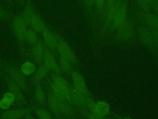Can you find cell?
Listing matches in <instances>:
<instances>
[{"instance_id":"cell-6","label":"cell","mask_w":158,"mask_h":119,"mask_svg":"<svg viewBox=\"0 0 158 119\" xmlns=\"http://www.w3.org/2000/svg\"><path fill=\"white\" fill-rule=\"evenodd\" d=\"M51 78L52 81V82L53 83L55 87L65 98L67 91L70 87V86L69 85L67 82L59 74L55 73L51 76Z\"/></svg>"},{"instance_id":"cell-11","label":"cell","mask_w":158,"mask_h":119,"mask_svg":"<svg viewBox=\"0 0 158 119\" xmlns=\"http://www.w3.org/2000/svg\"><path fill=\"white\" fill-rule=\"evenodd\" d=\"M7 79V84L9 92L14 95L15 100L19 102H24L25 99L22 94L21 88L10 78L8 77Z\"/></svg>"},{"instance_id":"cell-33","label":"cell","mask_w":158,"mask_h":119,"mask_svg":"<svg viewBox=\"0 0 158 119\" xmlns=\"http://www.w3.org/2000/svg\"><path fill=\"white\" fill-rule=\"evenodd\" d=\"M119 0H107L106 6V11H107L109 8L115 5Z\"/></svg>"},{"instance_id":"cell-4","label":"cell","mask_w":158,"mask_h":119,"mask_svg":"<svg viewBox=\"0 0 158 119\" xmlns=\"http://www.w3.org/2000/svg\"><path fill=\"white\" fill-rule=\"evenodd\" d=\"M43 63L48 67L50 70H52L55 74H60L61 73L62 71L60 69L59 65L57 64L51 50L46 46H44V50Z\"/></svg>"},{"instance_id":"cell-16","label":"cell","mask_w":158,"mask_h":119,"mask_svg":"<svg viewBox=\"0 0 158 119\" xmlns=\"http://www.w3.org/2000/svg\"><path fill=\"white\" fill-rule=\"evenodd\" d=\"M55 96L56 97L58 102L60 112L66 115L71 114L72 113V108H71L70 105L69 104V102L66 100V99L62 95H55Z\"/></svg>"},{"instance_id":"cell-31","label":"cell","mask_w":158,"mask_h":119,"mask_svg":"<svg viewBox=\"0 0 158 119\" xmlns=\"http://www.w3.org/2000/svg\"><path fill=\"white\" fill-rule=\"evenodd\" d=\"M86 117L88 119H105L104 117H101L92 112H86Z\"/></svg>"},{"instance_id":"cell-21","label":"cell","mask_w":158,"mask_h":119,"mask_svg":"<svg viewBox=\"0 0 158 119\" xmlns=\"http://www.w3.org/2000/svg\"><path fill=\"white\" fill-rule=\"evenodd\" d=\"M21 73L25 76H30L36 71V67L35 64L29 61L23 62L20 68Z\"/></svg>"},{"instance_id":"cell-24","label":"cell","mask_w":158,"mask_h":119,"mask_svg":"<svg viewBox=\"0 0 158 119\" xmlns=\"http://www.w3.org/2000/svg\"><path fill=\"white\" fill-rule=\"evenodd\" d=\"M59 67L61 71L69 73L72 69L71 63L65 58L60 56L59 58Z\"/></svg>"},{"instance_id":"cell-32","label":"cell","mask_w":158,"mask_h":119,"mask_svg":"<svg viewBox=\"0 0 158 119\" xmlns=\"http://www.w3.org/2000/svg\"><path fill=\"white\" fill-rule=\"evenodd\" d=\"M3 97L12 102L14 103V102L15 100V97L14 95L10 92H6L4 95H3Z\"/></svg>"},{"instance_id":"cell-3","label":"cell","mask_w":158,"mask_h":119,"mask_svg":"<svg viewBox=\"0 0 158 119\" xmlns=\"http://www.w3.org/2000/svg\"><path fill=\"white\" fill-rule=\"evenodd\" d=\"M31 111L32 108L31 107L6 110L1 113L0 117L2 119H20L26 115L30 113Z\"/></svg>"},{"instance_id":"cell-37","label":"cell","mask_w":158,"mask_h":119,"mask_svg":"<svg viewBox=\"0 0 158 119\" xmlns=\"http://www.w3.org/2000/svg\"><path fill=\"white\" fill-rule=\"evenodd\" d=\"M153 6L154 11L158 14V0H154L153 4L152 5Z\"/></svg>"},{"instance_id":"cell-5","label":"cell","mask_w":158,"mask_h":119,"mask_svg":"<svg viewBox=\"0 0 158 119\" xmlns=\"http://www.w3.org/2000/svg\"><path fill=\"white\" fill-rule=\"evenodd\" d=\"M127 8L125 3L122 2L115 19L110 25V30H116L127 21Z\"/></svg>"},{"instance_id":"cell-38","label":"cell","mask_w":158,"mask_h":119,"mask_svg":"<svg viewBox=\"0 0 158 119\" xmlns=\"http://www.w3.org/2000/svg\"><path fill=\"white\" fill-rule=\"evenodd\" d=\"M25 119H35L31 114L28 113L25 116Z\"/></svg>"},{"instance_id":"cell-15","label":"cell","mask_w":158,"mask_h":119,"mask_svg":"<svg viewBox=\"0 0 158 119\" xmlns=\"http://www.w3.org/2000/svg\"><path fill=\"white\" fill-rule=\"evenodd\" d=\"M110 107L109 104L104 101H98L95 103L92 113H96L101 117H104L109 114Z\"/></svg>"},{"instance_id":"cell-25","label":"cell","mask_w":158,"mask_h":119,"mask_svg":"<svg viewBox=\"0 0 158 119\" xmlns=\"http://www.w3.org/2000/svg\"><path fill=\"white\" fill-rule=\"evenodd\" d=\"M65 99H66V100L71 104H74V105H78V99L77 97L73 90V87H69L67 93L65 95Z\"/></svg>"},{"instance_id":"cell-14","label":"cell","mask_w":158,"mask_h":119,"mask_svg":"<svg viewBox=\"0 0 158 119\" xmlns=\"http://www.w3.org/2000/svg\"><path fill=\"white\" fill-rule=\"evenodd\" d=\"M72 77L74 87L81 91H88L84 78L80 73L77 71H73Z\"/></svg>"},{"instance_id":"cell-36","label":"cell","mask_w":158,"mask_h":119,"mask_svg":"<svg viewBox=\"0 0 158 119\" xmlns=\"http://www.w3.org/2000/svg\"><path fill=\"white\" fill-rule=\"evenodd\" d=\"M84 2L87 7H92L95 4V0H84Z\"/></svg>"},{"instance_id":"cell-19","label":"cell","mask_w":158,"mask_h":119,"mask_svg":"<svg viewBox=\"0 0 158 119\" xmlns=\"http://www.w3.org/2000/svg\"><path fill=\"white\" fill-rule=\"evenodd\" d=\"M35 99L36 102L40 104H44L46 100V94L43 90L41 82L36 84L35 90Z\"/></svg>"},{"instance_id":"cell-2","label":"cell","mask_w":158,"mask_h":119,"mask_svg":"<svg viewBox=\"0 0 158 119\" xmlns=\"http://www.w3.org/2000/svg\"><path fill=\"white\" fill-rule=\"evenodd\" d=\"M57 45L56 49L60 56L67 58L71 63H76L77 58L70 46L65 41L62 40L59 37H57Z\"/></svg>"},{"instance_id":"cell-29","label":"cell","mask_w":158,"mask_h":119,"mask_svg":"<svg viewBox=\"0 0 158 119\" xmlns=\"http://www.w3.org/2000/svg\"><path fill=\"white\" fill-rule=\"evenodd\" d=\"M13 104V102L4 99V97L0 100V108L3 110H8Z\"/></svg>"},{"instance_id":"cell-9","label":"cell","mask_w":158,"mask_h":119,"mask_svg":"<svg viewBox=\"0 0 158 119\" xmlns=\"http://www.w3.org/2000/svg\"><path fill=\"white\" fill-rule=\"evenodd\" d=\"M45 45L41 42L38 41L36 44L32 45L31 55L33 60L38 64L43 62V54Z\"/></svg>"},{"instance_id":"cell-10","label":"cell","mask_w":158,"mask_h":119,"mask_svg":"<svg viewBox=\"0 0 158 119\" xmlns=\"http://www.w3.org/2000/svg\"><path fill=\"white\" fill-rule=\"evenodd\" d=\"M121 4L122 2L119 0L115 5L112 6L106 11L105 23L104 25V30H106L107 29V27L111 25L112 22H113L114 19H115L116 15L118 12Z\"/></svg>"},{"instance_id":"cell-20","label":"cell","mask_w":158,"mask_h":119,"mask_svg":"<svg viewBox=\"0 0 158 119\" xmlns=\"http://www.w3.org/2000/svg\"><path fill=\"white\" fill-rule=\"evenodd\" d=\"M46 99L48 100L49 107L53 112L57 113L60 112L57 98L54 93L52 92V90H50L48 92L46 95Z\"/></svg>"},{"instance_id":"cell-39","label":"cell","mask_w":158,"mask_h":119,"mask_svg":"<svg viewBox=\"0 0 158 119\" xmlns=\"http://www.w3.org/2000/svg\"><path fill=\"white\" fill-rule=\"evenodd\" d=\"M146 1H148V2L151 6H152V5L153 4L154 1V0H146Z\"/></svg>"},{"instance_id":"cell-22","label":"cell","mask_w":158,"mask_h":119,"mask_svg":"<svg viewBox=\"0 0 158 119\" xmlns=\"http://www.w3.org/2000/svg\"><path fill=\"white\" fill-rule=\"evenodd\" d=\"M34 14L33 9L31 6L30 4H28L24 8L22 13L20 15V17L23 20V21L26 23V24L28 26L30 24V21L31 18Z\"/></svg>"},{"instance_id":"cell-27","label":"cell","mask_w":158,"mask_h":119,"mask_svg":"<svg viewBox=\"0 0 158 119\" xmlns=\"http://www.w3.org/2000/svg\"><path fill=\"white\" fill-rule=\"evenodd\" d=\"M35 112L40 119H52L49 112L44 108H35Z\"/></svg>"},{"instance_id":"cell-23","label":"cell","mask_w":158,"mask_h":119,"mask_svg":"<svg viewBox=\"0 0 158 119\" xmlns=\"http://www.w3.org/2000/svg\"><path fill=\"white\" fill-rule=\"evenodd\" d=\"M25 40L31 45L36 44L39 41L37 33L31 28L27 29L25 35Z\"/></svg>"},{"instance_id":"cell-28","label":"cell","mask_w":158,"mask_h":119,"mask_svg":"<svg viewBox=\"0 0 158 119\" xmlns=\"http://www.w3.org/2000/svg\"><path fill=\"white\" fill-rule=\"evenodd\" d=\"M138 6L146 12H148L151 9V5L146 0H136Z\"/></svg>"},{"instance_id":"cell-34","label":"cell","mask_w":158,"mask_h":119,"mask_svg":"<svg viewBox=\"0 0 158 119\" xmlns=\"http://www.w3.org/2000/svg\"><path fill=\"white\" fill-rule=\"evenodd\" d=\"M105 0H95V4L99 9H102L104 6Z\"/></svg>"},{"instance_id":"cell-26","label":"cell","mask_w":158,"mask_h":119,"mask_svg":"<svg viewBox=\"0 0 158 119\" xmlns=\"http://www.w3.org/2000/svg\"><path fill=\"white\" fill-rule=\"evenodd\" d=\"M145 19L147 23L152 29H155L158 24V16L154 14H147L145 15Z\"/></svg>"},{"instance_id":"cell-7","label":"cell","mask_w":158,"mask_h":119,"mask_svg":"<svg viewBox=\"0 0 158 119\" xmlns=\"http://www.w3.org/2000/svg\"><path fill=\"white\" fill-rule=\"evenodd\" d=\"M42 37L45 44V46L50 50H54L56 49L57 45V39L48 28L45 26L41 32Z\"/></svg>"},{"instance_id":"cell-8","label":"cell","mask_w":158,"mask_h":119,"mask_svg":"<svg viewBox=\"0 0 158 119\" xmlns=\"http://www.w3.org/2000/svg\"><path fill=\"white\" fill-rule=\"evenodd\" d=\"M10 79L13 80L21 89L26 90L28 87L25 76L14 68H9Z\"/></svg>"},{"instance_id":"cell-35","label":"cell","mask_w":158,"mask_h":119,"mask_svg":"<svg viewBox=\"0 0 158 119\" xmlns=\"http://www.w3.org/2000/svg\"><path fill=\"white\" fill-rule=\"evenodd\" d=\"M7 16V14L6 12V11H4V9H2L1 7V6H0V19H6Z\"/></svg>"},{"instance_id":"cell-30","label":"cell","mask_w":158,"mask_h":119,"mask_svg":"<svg viewBox=\"0 0 158 119\" xmlns=\"http://www.w3.org/2000/svg\"><path fill=\"white\" fill-rule=\"evenodd\" d=\"M151 32H152V35L154 45L156 47V48L158 50V32L154 29H152Z\"/></svg>"},{"instance_id":"cell-40","label":"cell","mask_w":158,"mask_h":119,"mask_svg":"<svg viewBox=\"0 0 158 119\" xmlns=\"http://www.w3.org/2000/svg\"><path fill=\"white\" fill-rule=\"evenodd\" d=\"M154 29H155V30H156V31L158 32V24L157 25V26L156 27V28H155Z\"/></svg>"},{"instance_id":"cell-13","label":"cell","mask_w":158,"mask_h":119,"mask_svg":"<svg viewBox=\"0 0 158 119\" xmlns=\"http://www.w3.org/2000/svg\"><path fill=\"white\" fill-rule=\"evenodd\" d=\"M138 35L141 40L144 44L150 47L154 46L151 30L146 27H140L138 29Z\"/></svg>"},{"instance_id":"cell-1","label":"cell","mask_w":158,"mask_h":119,"mask_svg":"<svg viewBox=\"0 0 158 119\" xmlns=\"http://www.w3.org/2000/svg\"><path fill=\"white\" fill-rule=\"evenodd\" d=\"M28 25L22 19L20 15L14 17L12 20V28L13 32L19 43H22L25 40V35L27 30Z\"/></svg>"},{"instance_id":"cell-18","label":"cell","mask_w":158,"mask_h":119,"mask_svg":"<svg viewBox=\"0 0 158 119\" xmlns=\"http://www.w3.org/2000/svg\"><path fill=\"white\" fill-rule=\"evenodd\" d=\"M30 25H31V29L36 33H41L44 27L46 26L40 16L35 13L31 18Z\"/></svg>"},{"instance_id":"cell-12","label":"cell","mask_w":158,"mask_h":119,"mask_svg":"<svg viewBox=\"0 0 158 119\" xmlns=\"http://www.w3.org/2000/svg\"><path fill=\"white\" fill-rule=\"evenodd\" d=\"M117 30V35L120 39L127 40L131 37L133 33L132 24L130 22L126 21Z\"/></svg>"},{"instance_id":"cell-17","label":"cell","mask_w":158,"mask_h":119,"mask_svg":"<svg viewBox=\"0 0 158 119\" xmlns=\"http://www.w3.org/2000/svg\"><path fill=\"white\" fill-rule=\"evenodd\" d=\"M49 71L50 69L44 63L41 64L38 69L35 73L34 83L36 84L38 82H40L41 80L48 74Z\"/></svg>"}]
</instances>
